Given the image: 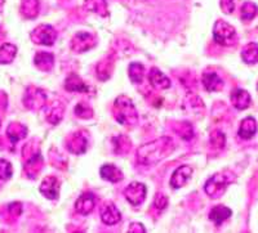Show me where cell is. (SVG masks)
I'll list each match as a JSON object with an SVG mask.
<instances>
[{
	"label": "cell",
	"mask_w": 258,
	"mask_h": 233,
	"mask_svg": "<svg viewBox=\"0 0 258 233\" xmlns=\"http://www.w3.org/2000/svg\"><path fill=\"white\" fill-rule=\"evenodd\" d=\"M68 148L71 153H84V152L87 151V139H85V137H83L82 134L75 133V134H73L69 138Z\"/></svg>",
	"instance_id": "21"
},
{
	"label": "cell",
	"mask_w": 258,
	"mask_h": 233,
	"mask_svg": "<svg viewBox=\"0 0 258 233\" xmlns=\"http://www.w3.org/2000/svg\"><path fill=\"white\" fill-rule=\"evenodd\" d=\"M231 214H232L231 209L223 206V205H218V206H214L213 209L211 210V213H209V219H211L214 224L218 227V225L222 224L223 221L227 220V219L231 216Z\"/></svg>",
	"instance_id": "18"
},
{
	"label": "cell",
	"mask_w": 258,
	"mask_h": 233,
	"mask_svg": "<svg viewBox=\"0 0 258 233\" xmlns=\"http://www.w3.org/2000/svg\"><path fill=\"white\" fill-rule=\"evenodd\" d=\"M21 13L29 20L35 18L39 15V0H24L21 6Z\"/></svg>",
	"instance_id": "25"
},
{
	"label": "cell",
	"mask_w": 258,
	"mask_h": 233,
	"mask_svg": "<svg viewBox=\"0 0 258 233\" xmlns=\"http://www.w3.org/2000/svg\"><path fill=\"white\" fill-rule=\"evenodd\" d=\"M62 116H63V106L59 105V102H54L52 105V107L49 108L47 120L50 124H53V125H57L61 121Z\"/></svg>",
	"instance_id": "28"
},
{
	"label": "cell",
	"mask_w": 258,
	"mask_h": 233,
	"mask_svg": "<svg viewBox=\"0 0 258 233\" xmlns=\"http://www.w3.org/2000/svg\"><path fill=\"white\" fill-rule=\"evenodd\" d=\"M40 192L49 200H56L59 195V181L56 177H47L40 186Z\"/></svg>",
	"instance_id": "10"
},
{
	"label": "cell",
	"mask_w": 258,
	"mask_h": 233,
	"mask_svg": "<svg viewBox=\"0 0 258 233\" xmlns=\"http://www.w3.org/2000/svg\"><path fill=\"white\" fill-rule=\"evenodd\" d=\"M209 140H211L212 146L216 147V148H223L226 144L225 134H223L222 131H220V130H214L213 133L211 134Z\"/></svg>",
	"instance_id": "33"
},
{
	"label": "cell",
	"mask_w": 258,
	"mask_h": 233,
	"mask_svg": "<svg viewBox=\"0 0 258 233\" xmlns=\"http://www.w3.org/2000/svg\"><path fill=\"white\" fill-rule=\"evenodd\" d=\"M12 173L13 169L11 163L7 160H3V159H0V179L2 181H8L12 177Z\"/></svg>",
	"instance_id": "34"
},
{
	"label": "cell",
	"mask_w": 258,
	"mask_h": 233,
	"mask_svg": "<svg viewBox=\"0 0 258 233\" xmlns=\"http://www.w3.org/2000/svg\"><path fill=\"white\" fill-rule=\"evenodd\" d=\"M100 174L105 181H109L111 183H117L123 179V173L119 168H116L112 164H109V165H103L100 169Z\"/></svg>",
	"instance_id": "19"
},
{
	"label": "cell",
	"mask_w": 258,
	"mask_h": 233,
	"mask_svg": "<svg viewBox=\"0 0 258 233\" xmlns=\"http://www.w3.org/2000/svg\"><path fill=\"white\" fill-rule=\"evenodd\" d=\"M203 85L208 92H218L223 88V80L216 72H207L203 73Z\"/></svg>",
	"instance_id": "15"
},
{
	"label": "cell",
	"mask_w": 258,
	"mask_h": 233,
	"mask_svg": "<svg viewBox=\"0 0 258 233\" xmlns=\"http://www.w3.org/2000/svg\"><path fill=\"white\" fill-rule=\"evenodd\" d=\"M230 182L231 181H230L227 175H225L223 173H218V174H214L212 178L207 181L204 190H206L207 195L211 196L212 198H218L225 193Z\"/></svg>",
	"instance_id": "4"
},
{
	"label": "cell",
	"mask_w": 258,
	"mask_h": 233,
	"mask_svg": "<svg viewBox=\"0 0 258 233\" xmlns=\"http://www.w3.org/2000/svg\"><path fill=\"white\" fill-rule=\"evenodd\" d=\"M17 54V47L13 44L6 43L0 47V64H8L13 62Z\"/></svg>",
	"instance_id": "26"
},
{
	"label": "cell",
	"mask_w": 258,
	"mask_h": 233,
	"mask_svg": "<svg viewBox=\"0 0 258 233\" xmlns=\"http://www.w3.org/2000/svg\"><path fill=\"white\" fill-rule=\"evenodd\" d=\"M94 196L92 193H84L75 202V209L82 215H88L94 209Z\"/></svg>",
	"instance_id": "14"
},
{
	"label": "cell",
	"mask_w": 258,
	"mask_h": 233,
	"mask_svg": "<svg viewBox=\"0 0 258 233\" xmlns=\"http://www.w3.org/2000/svg\"><path fill=\"white\" fill-rule=\"evenodd\" d=\"M4 3H6V0H0V12H2V11H3Z\"/></svg>",
	"instance_id": "40"
},
{
	"label": "cell",
	"mask_w": 258,
	"mask_h": 233,
	"mask_svg": "<svg viewBox=\"0 0 258 233\" xmlns=\"http://www.w3.org/2000/svg\"><path fill=\"white\" fill-rule=\"evenodd\" d=\"M257 89H258V84H257Z\"/></svg>",
	"instance_id": "42"
},
{
	"label": "cell",
	"mask_w": 258,
	"mask_h": 233,
	"mask_svg": "<svg viewBox=\"0 0 258 233\" xmlns=\"http://www.w3.org/2000/svg\"><path fill=\"white\" fill-rule=\"evenodd\" d=\"M221 8H222L223 13L231 15L235 9V0H221Z\"/></svg>",
	"instance_id": "37"
},
{
	"label": "cell",
	"mask_w": 258,
	"mask_h": 233,
	"mask_svg": "<svg viewBox=\"0 0 258 233\" xmlns=\"http://www.w3.org/2000/svg\"><path fill=\"white\" fill-rule=\"evenodd\" d=\"M258 8L254 3H250V2H246L241 7V20L243 21H250L257 16Z\"/></svg>",
	"instance_id": "30"
},
{
	"label": "cell",
	"mask_w": 258,
	"mask_h": 233,
	"mask_svg": "<svg viewBox=\"0 0 258 233\" xmlns=\"http://www.w3.org/2000/svg\"><path fill=\"white\" fill-rule=\"evenodd\" d=\"M26 134L27 128L20 123H12L8 126V129H7V135H8V138L11 139V142L13 144L17 143L18 140L22 139V138L26 137Z\"/></svg>",
	"instance_id": "22"
},
{
	"label": "cell",
	"mask_w": 258,
	"mask_h": 233,
	"mask_svg": "<svg viewBox=\"0 0 258 233\" xmlns=\"http://www.w3.org/2000/svg\"><path fill=\"white\" fill-rule=\"evenodd\" d=\"M0 126H2V121H0Z\"/></svg>",
	"instance_id": "41"
},
{
	"label": "cell",
	"mask_w": 258,
	"mask_h": 233,
	"mask_svg": "<svg viewBox=\"0 0 258 233\" xmlns=\"http://www.w3.org/2000/svg\"><path fill=\"white\" fill-rule=\"evenodd\" d=\"M145 75V67L141 63L138 62H133L131 66H129V77L132 80V83L135 84H140L144 80Z\"/></svg>",
	"instance_id": "29"
},
{
	"label": "cell",
	"mask_w": 258,
	"mask_h": 233,
	"mask_svg": "<svg viewBox=\"0 0 258 233\" xmlns=\"http://www.w3.org/2000/svg\"><path fill=\"white\" fill-rule=\"evenodd\" d=\"M114 146L116 153L124 154L131 148V142H129V139L125 135H119V137L114 138Z\"/></svg>",
	"instance_id": "32"
},
{
	"label": "cell",
	"mask_w": 258,
	"mask_h": 233,
	"mask_svg": "<svg viewBox=\"0 0 258 233\" xmlns=\"http://www.w3.org/2000/svg\"><path fill=\"white\" fill-rule=\"evenodd\" d=\"M257 133V123L253 117H246L241 121L240 128H239V137L241 139H252L254 134Z\"/></svg>",
	"instance_id": "17"
},
{
	"label": "cell",
	"mask_w": 258,
	"mask_h": 233,
	"mask_svg": "<svg viewBox=\"0 0 258 233\" xmlns=\"http://www.w3.org/2000/svg\"><path fill=\"white\" fill-rule=\"evenodd\" d=\"M75 115L82 117V119H91L93 116V111H92V108L87 103L82 102L78 103V106L75 107Z\"/></svg>",
	"instance_id": "35"
},
{
	"label": "cell",
	"mask_w": 258,
	"mask_h": 233,
	"mask_svg": "<svg viewBox=\"0 0 258 233\" xmlns=\"http://www.w3.org/2000/svg\"><path fill=\"white\" fill-rule=\"evenodd\" d=\"M84 7L88 11L98 13L101 16H107V4L106 0H85Z\"/></svg>",
	"instance_id": "27"
},
{
	"label": "cell",
	"mask_w": 258,
	"mask_h": 233,
	"mask_svg": "<svg viewBox=\"0 0 258 233\" xmlns=\"http://www.w3.org/2000/svg\"><path fill=\"white\" fill-rule=\"evenodd\" d=\"M154 206H155L158 210H164L165 207L168 206L167 196L161 195V193H158L155 197V201H154Z\"/></svg>",
	"instance_id": "36"
},
{
	"label": "cell",
	"mask_w": 258,
	"mask_h": 233,
	"mask_svg": "<svg viewBox=\"0 0 258 233\" xmlns=\"http://www.w3.org/2000/svg\"><path fill=\"white\" fill-rule=\"evenodd\" d=\"M41 165H43V159H41L40 153H34V156L30 158L29 161L25 164V170H26L30 178H36L38 177V173L40 172Z\"/></svg>",
	"instance_id": "23"
},
{
	"label": "cell",
	"mask_w": 258,
	"mask_h": 233,
	"mask_svg": "<svg viewBox=\"0 0 258 233\" xmlns=\"http://www.w3.org/2000/svg\"><path fill=\"white\" fill-rule=\"evenodd\" d=\"M241 58H243V61L248 64L258 63V44H246L245 47L243 48V52H241Z\"/></svg>",
	"instance_id": "24"
},
{
	"label": "cell",
	"mask_w": 258,
	"mask_h": 233,
	"mask_svg": "<svg viewBox=\"0 0 258 233\" xmlns=\"http://www.w3.org/2000/svg\"><path fill=\"white\" fill-rule=\"evenodd\" d=\"M124 196L129 201V204H132L133 206H138L145 201L146 197V186L144 183H131L125 190H124Z\"/></svg>",
	"instance_id": "7"
},
{
	"label": "cell",
	"mask_w": 258,
	"mask_h": 233,
	"mask_svg": "<svg viewBox=\"0 0 258 233\" xmlns=\"http://www.w3.org/2000/svg\"><path fill=\"white\" fill-rule=\"evenodd\" d=\"M192 174V168L188 165H182L174 170L172 178H170V186L173 188H181L182 186H185L186 182L191 178Z\"/></svg>",
	"instance_id": "9"
},
{
	"label": "cell",
	"mask_w": 258,
	"mask_h": 233,
	"mask_svg": "<svg viewBox=\"0 0 258 233\" xmlns=\"http://www.w3.org/2000/svg\"><path fill=\"white\" fill-rule=\"evenodd\" d=\"M149 82L156 89H168V88H170V80L156 67L150 70Z\"/></svg>",
	"instance_id": "13"
},
{
	"label": "cell",
	"mask_w": 258,
	"mask_h": 233,
	"mask_svg": "<svg viewBox=\"0 0 258 233\" xmlns=\"http://www.w3.org/2000/svg\"><path fill=\"white\" fill-rule=\"evenodd\" d=\"M31 39L35 44L50 47L56 41L57 32L49 25H40L31 32Z\"/></svg>",
	"instance_id": "6"
},
{
	"label": "cell",
	"mask_w": 258,
	"mask_h": 233,
	"mask_svg": "<svg viewBox=\"0 0 258 233\" xmlns=\"http://www.w3.org/2000/svg\"><path fill=\"white\" fill-rule=\"evenodd\" d=\"M8 210L9 213L17 218V216H20L21 213H22V205H21V202H12V204L8 206Z\"/></svg>",
	"instance_id": "38"
},
{
	"label": "cell",
	"mask_w": 258,
	"mask_h": 233,
	"mask_svg": "<svg viewBox=\"0 0 258 233\" xmlns=\"http://www.w3.org/2000/svg\"><path fill=\"white\" fill-rule=\"evenodd\" d=\"M129 232L131 233H145L146 232V229H145L144 225L141 224V223H132L131 224V227H129Z\"/></svg>",
	"instance_id": "39"
},
{
	"label": "cell",
	"mask_w": 258,
	"mask_h": 233,
	"mask_svg": "<svg viewBox=\"0 0 258 233\" xmlns=\"http://www.w3.org/2000/svg\"><path fill=\"white\" fill-rule=\"evenodd\" d=\"M96 45V39L89 32H78L71 40V49L77 53H84Z\"/></svg>",
	"instance_id": "8"
},
{
	"label": "cell",
	"mask_w": 258,
	"mask_h": 233,
	"mask_svg": "<svg viewBox=\"0 0 258 233\" xmlns=\"http://www.w3.org/2000/svg\"><path fill=\"white\" fill-rule=\"evenodd\" d=\"M101 219L105 224L114 225L119 223V220L121 219V214L117 207L110 202V204H106L101 210Z\"/></svg>",
	"instance_id": "11"
},
{
	"label": "cell",
	"mask_w": 258,
	"mask_h": 233,
	"mask_svg": "<svg viewBox=\"0 0 258 233\" xmlns=\"http://www.w3.org/2000/svg\"><path fill=\"white\" fill-rule=\"evenodd\" d=\"M25 107L32 111H38L47 105V94L35 87H29L24 96Z\"/></svg>",
	"instance_id": "5"
},
{
	"label": "cell",
	"mask_w": 258,
	"mask_h": 233,
	"mask_svg": "<svg viewBox=\"0 0 258 233\" xmlns=\"http://www.w3.org/2000/svg\"><path fill=\"white\" fill-rule=\"evenodd\" d=\"M114 116L120 124L132 126L137 124L138 115L132 101L125 96L117 97L114 103Z\"/></svg>",
	"instance_id": "2"
},
{
	"label": "cell",
	"mask_w": 258,
	"mask_h": 233,
	"mask_svg": "<svg viewBox=\"0 0 258 233\" xmlns=\"http://www.w3.org/2000/svg\"><path fill=\"white\" fill-rule=\"evenodd\" d=\"M173 140L168 137H161L138 148L137 159L144 165H155L173 152Z\"/></svg>",
	"instance_id": "1"
},
{
	"label": "cell",
	"mask_w": 258,
	"mask_h": 233,
	"mask_svg": "<svg viewBox=\"0 0 258 233\" xmlns=\"http://www.w3.org/2000/svg\"><path fill=\"white\" fill-rule=\"evenodd\" d=\"M231 102L234 105V107L236 110H246L249 107L250 103H252V98H250V94L248 93L244 89H236L231 93Z\"/></svg>",
	"instance_id": "12"
},
{
	"label": "cell",
	"mask_w": 258,
	"mask_h": 233,
	"mask_svg": "<svg viewBox=\"0 0 258 233\" xmlns=\"http://www.w3.org/2000/svg\"><path fill=\"white\" fill-rule=\"evenodd\" d=\"M213 38L216 43L223 47H231L238 41V35L234 27L225 21H217L213 27Z\"/></svg>",
	"instance_id": "3"
},
{
	"label": "cell",
	"mask_w": 258,
	"mask_h": 233,
	"mask_svg": "<svg viewBox=\"0 0 258 233\" xmlns=\"http://www.w3.org/2000/svg\"><path fill=\"white\" fill-rule=\"evenodd\" d=\"M34 63H35L36 67L40 71H50L53 68V64H54V57H53L52 53L47 52H39L36 53L35 58H34Z\"/></svg>",
	"instance_id": "20"
},
{
	"label": "cell",
	"mask_w": 258,
	"mask_h": 233,
	"mask_svg": "<svg viewBox=\"0 0 258 233\" xmlns=\"http://www.w3.org/2000/svg\"><path fill=\"white\" fill-rule=\"evenodd\" d=\"M111 71H112V62L110 61L109 58L100 62V64L97 66V76H98L101 80L109 79L110 75H111Z\"/></svg>",
	"instance_id": "31"
},
{
	"label": "cell",
	"mask_w": 258,
	"mask_h": 233,
	"mask_svg": "<svg viewBox=\"0 0 258 233\" xmlns=\"http://www.w3.org/2000/svg\"><path fill=\"white\" fill-rule=\"evenodd\" d=\"M64 89L69 92H78V93H88L89 87L80 79L77 73H71L66 82H64Z\"/></svg>",
	"instance_id": "16"
}]
</instances>
